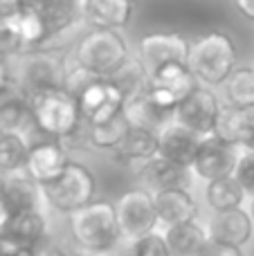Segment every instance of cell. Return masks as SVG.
Returning <instances> with one entry per match:
<instances>
[{
	"mask_svg": "<svg viewBox=\"0 0 254 256\" xmlns=\"http://www.w3.org/2000/svg\"><path fill=\"white\" fill-rule=\"evenodd\" d=\"M0 128L12 132H27L34 128V115H32V102L16 88L0 97Z\"/></svg>",
	"mask_w": 254,
	"mask_h": 256,
	"instance_id": "obj_25",
	"label": "cell"
},
{
	"mask_svg": "<svg viewBox=\"0 0 254 256\" xmlns=\"http://www.w3.org/2000/svg\"><path fill=\"white\" fill-rule=\"evenodd\" d=\"M135 176H138L140 186L148 189L151 194L164 189H192L194 180H196V176L189 166L176 164L171 160L162 158V155H156L144 164H140L135 168Z\"/></svg>",
	"mask_w": 254,
	"mask_h": 256,
	"instance_id": "obj_14",
	"label": "cell"
},
{
	"mask_svg": "<svg viewBox=\"0 0 254 256\" xmlns=\"http://www.w3.org/2000/svg\"><path fill=\"white\" fill-rule=\"evenodd\" d=\"M97 186V176L92 173V168L72 158L56 180L43 184L48 212L61 214V216H70V214L79 212L86 204L94 202Z\"/></svg>",
	"mask_w": 254,
	"mask_h": 256,
	"instance_id": "obj_5",
	"label": "cell"
},
{
	"mask_svg": "<svg viewBox=\"0 0 254 256\" xmlns=\"http://www.w3.org/2000/svg\"><path fill=\"white\" fill-rule=\"evenodd\" d=\"M200 256H246V252L238 245H230V243H223V240L212 238Z\"/></svg>",
	"mask_w": 254,
	"mask_h": 256,
	"instance_id": "obj_35",
	"label": "cell"
},
{
	"mask_svg": "<svg viewBox=\"0 0 254 256\" xmlns=\"http://www.w3.org/2000/svg\"><path fill=\"white\" fill-rule=\"evenodd\" d=\"M220 88L225 106L254 110V66H236Z\"/></svg>",
	"mask_w": 254,
	"mask_h": 256,
	"instance_id": "obj_26",
	"label": "cell"
},
{
	"mask_svg": "<svg viewBox=\"0 0 254 256\" xmlns=\"http://www.w3.org/2000/svg\"><path fill=\"white\" fill-rule=\"evenodd\" d=\"M45 209H48V202H45L43 186L36 180H32L25 171L9 173L4 196L0 200L2 216H14V214L25 212H45Z\"/></svg>",
	"mask_w": 254,
	"mask_h": 256,
	"instance_id": "obj_15",
	"label": "cell"
},
{
	"mask_svg": "<svg viewBox=\"0 0 254 256\" xmlns=\"http://www.w3.org/2000/svg\"><path fill=\"white\" fill-rule=\"evenodd\" d=\"M124 112L133 126L151 128V130H158V132L169 124V122H174V112H169L162 106H158L156 99L148 94V88L144 90V92H140L138 97L128 99Z\"/></svg>",
	"mask_w": 254,
	"mask_h": 256,
	"instance_id": "obj_24",
	"label": "cell"
},
{
	"mask_svg": "<svg viewBox=\"0 0 254 256\" xmlns=\"http://www.w3.org/2000/svg\"><path fill=\"white\" fill-rule=\"evenodd\" d=\"M151 86L158 88L160 92H164L178 106L182 99H187L200 86V81L196 79V74L192 72V68L187 63H169V66L160 68L158 72H153Z\"/></svg>",
	"mask_w": 254,
	"mask_h": 256,
	"instance_id": "obj_23",
	"label": "cell"
},
{
	"mask_svg": "<svg viewBox=\"0 0 254 256\" xmlns=\"http://www.w3.org/2000/svg\"><path fill=\"white\" fill-rule=\"evenodd\" d=\"M220 110H223V102L214 92V88L198 86L187 99L178 104L174 112V122L182 124L200 137H210L216 132Z\"/></svg>",
	"mask_w": 254,
	"mask_h": 256,
	"instance_id": "obj_9",
	"label": "cell"
},
{
	"mask_svg": "<svg viewBox=\"0 0 254 256\" xmlns=\"http://www.w3.org/2000/svg\"><path fill=\"white\" fill-rule=\"evenodd\" d=\"M0 238L7 250H38L45 252L50 240V218L45 212H25L0 218Z\"/></svg>",
	"mask_w": 254,
	"mask_h": 256,
	"instance_id": "obj_8",
	"label": "cell"
},
{
	"mask_svg": "<svg viewBox=\"0 0 254 256\" xmlns=\"http://www.w3.org/2000/svg\"><path fill=\"white\" fill-rule=\"evenodd\" d=\"M115 212L124 243H133V240L142 238L160 227L153 194L144 186L124 191L115 200Z\"/></svg>",
	"mask_w": 254,
	"mask_h": 256,
	"instance_id": "obj_7",
	"label": "cell"
},
{
	"mask_svg": "<svg viewBox=\"0 0 254 256\" xmlns=\"http://www.w3.org/2000/svg\"><path fill=\"white\" fill-rule=\"evenodd\" d=\"M22 9H25V0H0V38L12 40V32Z\"/></svg>",
	"mask_w": 254,
	"mask_h": 256,
	"instance_id": "obj_33",
	"label": "cell"
},
{
	"mask_svg": "<svg viewBox=\"0 0 254 256\" xmlns=\"http://www.w3.org/2000/svg\"><path fill=\"white\" fill-rule=\"evenodd\" d=\"M187 66L207 88H220L236 68V45L225 32H210L189 48Z\"/></svg>",
	"mask_w": 254,
	"mask_h": 256,
	"instance_id": "obj_4",
	"label": "cell"
},
{
	"mask_svg": "<svg viewBox=\"0 0 254 256\" xmlns=\"http://www.w3.org/2000/svg\"><path fill=\"white\" fill-rule=\"evenodd\" d=\"M14 90V72H12V58L0 50V97Z\"/></svg>",
	"mask_w": 254,
	"mask_h": 256,
	"instance_id": "obj_36",
	"label": "cell"
},
{
	"mask_svg": "<svg viewBox=\"0 0 254 256\" xmlns=\"http://www.w3.org/2000/svg\"><path fill=\"white\" fill-rule=\"evenodd\" d=\"M250 124H252L250 110H238V108L225 106L223 104V110H220L214 135H218L220 140L230 142V144H236L246 148L248 137H250Z\"/></svg>",
	"mask_w": 254,
	"mask_h": 256,
	"instance_id": "obj_28",
	"label": "cell"
},
{
	"mask_svg": "<svg viewBox=\"0 0 254 256\" xmlns=\"http://www.w3.org/2000/svg\"><path fill=\"white\" fill-rule=\"evenodd\" d=\"M0 218H2V212H0Z\"/></svg>",
	"mask_w": 254,
	"mask_h": 256,
	"instance_id": "obj_45",
	"label": "cell"
},
{
	"mask_svg": "<svg viewBox=\"0 0 254 256\" xmlns=\"http://www.w3.org/2000/svg\"><path fill=\"white\" fill-rule=\"evenodd\" d=\"M43 256H72V254H68L66 250H61V248H48L43 252Z\"/></svg>",
	"mask_w": 254,
	"mask_h": 256,
	"instance_id": "obj_39",
	"label": "cell"
},
{
	"mask_svg": "<svg viewBox=\"0 0 254 256\" xmlns=\"http://www.w3.org/2000/svg\"><path fill=\"white\" fill-rule=\"evenodd\" d=\"M130 48L120 30H102L90 27L84 36L74 43L70 56L84 70L99 79H110L122 66L130 58Z\"/></svg>",
	"mask_w": 254,
	"mask_h": 256,
	"instance_id": "obj_3",
	"label": "cell"
},
{
	"mask_svg": "<svg viewBox=\"0 0 254 256\" xmlns=\"http://www.w3.org/2000/svg\"><path fill=\"white\" fill-rule=\"evenodd\" d=\"M135 0H81V18L90 27L126 30L133 20Z\"/></svg>",
	"mask_w": 254,
	"mask_h": 256,
	"instance_id": "obj_16",
	"label": "cell"
},
{
	"mask_svg": "<svg viewBox=\"0 0 254 256\" xmlns=\"http://www.w3.org/2000/svg\"><path fill=\"white\" fill-rule=\"evenodd\" d=\"M7 252H9L7 245H4V243H2V238H0V256H7Z\"/></svg>",
	"mask_w": 254,
	"mask_h": 256,
	"instance_id": "obj_42",
	"label": "cell"
},
{
	"mask_svg": "<svg viewBox=\"0 0 254 256\" xmlns=\"http://www.w3.org/2000/svg\"><path fill=\"white\" fill-rule=\"evenodd\" d=\"M110 81L124 92L126 102H128L151 86V74L144 68V63L138 58V54H130V58L110 76Z\"/></svg>",
	"mask_w": 254,
	"mask_h": 256,
	"instance_id": "obj_30",
	"label": "cell"
},
{
	"mask_svg": "<svg viewBox=\"0 0 254 256\" xmlns=\"http://www.w3.org/2000/svg\"><path fill=\"white\" fill-rule=\"evenodd\" d=\"M128 128H130V122L126 117V112L112 117L110 122H104V124H88L90 146L94 150H106V153L110 150V153H115V148L122 144Z\"/></svg>",
	"mask_w": 254,
	"mask_h": 256,
	"instance_id": "obj_31",
	"label": "cell"
},
{
	"mask_svg": "<svg viewBox=\"0 0 254 256\" xmlns=\"http://www.w3.org/2000/svg\"><path fill=\"white\" fill-rule=\"evenodd\" d=\"M189 48L192 43L184 36L174 34V32H158V34L142 36L135 54L144 63L148 74H153L169 63H187Z\"/></svg>",
	"mask_w": 254,
	"mask_h": 256,
	"instance_id": "obj_12",
	"label": "cell"
},
{
	"mask_svg": "<svg viewBox=\"0 0 254 256\" xmlns=\"http://www.w3.org/2000/svg\"><path fill=\"white\" fill-rule=\"evenodd\" d=\"M32 102V115H34V130L52 140H66L84 124L79 108V99L66 88L48 90Z\"/></svg>",
	"mask_w": 254,
	"mask_h": 256,
	"instance_id": "obj_6",
	"label": "cell"
},
{
	"mask_svg": "<svg viewBox=\"0 0 254 256\" xmlns=\"http://www.w3.org/2000/svg\"><path fill=\"white\" fill-rule=\"evenodd\" d=\"M162 232H164L171 256H200L202 250L207 248V243L212 240L210 227L205 222H200L198 218L171 225Z\"/></svg>",
	"mask_w": 254,
	"mask_h": 256,
	"instance_id": "obj_21",
	"label": "cell"
},
{
	"mask_svg": "<svg viewBox=\"0 0 254 256\" xmlns=\"http://www.w3.org/2000/svg\"><path fill=\"white\" fill-rule=\"evenodd\" d=\"M243 146L230 144V142L220 140L218 135L202 137L200 148L196 153V160L192 164V171L196 180L212 182L218 178L234 176V168L238 164Z\"/></svg>",
	"mask_w": 254,
	"mask_h": 256,
	"instance_id": "obj_10",
	"label": "cell"
},
{
	"mask_svg": "<svg viewBox=\"0 0 254 256\" xmlns=\"http://www.w3.org/2000/svg\"><path fill=\"white\" fill-rule=\"evenodd\" d=\"M234 7H236V12L241 14L246 20L254 22V0H232Z\"/></svg>",
	"mask_w": 254,
	"mask_h": 256,
	"instance_id": "obj_37",
	"label": "cell"
},
{
	"mask_svg": "<svg viewBox=\"0 0 254 256\" xmlns=\"http://www.w3.org/2000/svg\"><path fill=\"white\" fill-rule=\"evenodd\" d=\"M70 160L72 155L63 146V142L48 137V140L30 144V153H27V162L22 171L43 186L48 182L56 180L63 173V168L70 164Z\"/></svg>",
	"mask_w": 254,
	"mask_h": 256,
	"instance_id": "obj_13",
	"label": "cell"
},
{
	"mask_svg": "<svg viewBox=\"0 0 254 256\" xmlns=\"http://www.w3.org/2000/svg\"><path fill=\"white\" fill-rule=\"evenodd\" d=\"M248 194L234 176L218 178V180L205 182V202L212 209V214L230 212V209H238L246 204Z\"/></svg>",
	"mask_w": 254,
	"mask_h": 256,
	"instance_id": "obj_27",
	"label": "cell"
},
{
	"mask_svg": "<svg viewBox=\"0 0 254 256\" xmlns=\"http://www.w3.org/2000/svg\"><path fill=\"white\" fill-rule=\"evenodd\" d=\"M79 108L86 124H104L122 115L126 97L110 79H94L79 92Z\"/></svg>",
	"mask_w": 254,
	"mask_h": 256,
	"instance_id": "obj_11",
	"label": "cell"
},
{
	"mask_svg": "<svg viewBox=\"0 0 254 256\" xmlns=\"http://www.w3.org/2000/svg\"><path fill=\"white\" fill-rule=\"evenodd\" d=\"M234 178L238 180V184L243 186V191L248 194V198L254 196V150L252 148H243L238 164L234 168Z\"/></svg>",
	"mask_w": 254,
	"mask_h": 256,
	"instance_id": "obj_34",
	"label": "cell"
},
{
	"mask_svg": "<svg viewBox=\"0 0 254 256\" xmlns=\"http://www.w3.org/2000/svg\"><path fill=\"white\" fill-rule=\"evenodd\" d=\"M246 148H252L254 150V110H252V124H250V137H248V144Z\"/></svg>",
	"mask_w": 254,
	"mask_h": 256,
	"instance_id": "obj_40",
	"label": "cell"
},
{
	"mask_svg": "<svg viewBox=\"0 0 254 256\" xmlns=\"http://www.w3.org/2000/svg\"><path fill=\"white\" fill-rule=\"evenodd\" d=\"M207 227H210L212 238L223 240V243L230 245H238V248H246L254 234V220L250 216V209L243 207L212 214Z\"/></svg>",
	"mask_w": 254,
	"mask_h": 256,
	"instance_id": "obj_19",
	"label": "cell"
},
{
	"mask_svg": "<svg viewBox=\"0 0 254 256\" xmlns=\"http://www.w3.org/2000/svg\"><path fill=\"white\" fill-rule=\"evenodd\" d=\"M30 140L22 132H12L0 128V173L9 176L25 168Z\"/></svg>",
	"mask_w": 254,
	"mask_h": 256,
	"instance_id": "obj_29",
	"label": "cell"
},
{
	"mask_svg": "<svg viewBox=\"0 0 254 256\" xmlns=\"http://www.w3.org/2000/svg\"><path fill=\"white\" fill-rule=\"evenodd\" d=\"M4 186H7V176L0 173V200H2V196H4Z\"/></svg>",
	"mask_w": 254,
	"mask_h": 256,
	"instance_id": "obj_41",
	"label": "cell"
},
{
	"mask_svg": "<svg viewBox=\"0 0 254 256\" xmlns=\"http://www.w3.org/2000/svg\"><path fill=\"white\" fill-rule=\"evenodd\" d=\"M153 200H156L158 222L162 230L200 216V207H198V200L194 198L192 189H164L153 194Z\"/></svg>",
	"mask_w": 254,
	"mask_h": 256,
	"instance_id": "obj_17",
	"label": "cell"
},
{
	"mask_svg": "<svg viewBox=\"0 0 254 256\" xmlns=\"http://www.w3.org/2000/svg\"><path fill=\"white\" fill-rule=\"evenodd\" d=\"M200 142H202V137L196 135L194 130L184 128L178 122H169L160 130V148H158V155L192 168L198 148H200Z\"/></svg>",
	"mask_w": 254,
	"mask_h": 256,
	"instance_id": "obj_18",
	"label": "cell"
},
{
	"mask_svg": "<svg viewBox=\"0 0 254 256\" xmlns=\"http://www.w3.org/2000/svg\"><path fill=\"white\" fill-rule=\"evenodd\" d=\"M25 4L45 20L50 40L66 34L81 16V0H25Z\"/></svg>",
	"mask_w": 254,
	"mask_h": 256,
	"instance_id": "obj_22",
	"label": "cell"
},
{
	"mask_svg": "<svg viewBox=\"0 0 254 256\" xmlns=\"http://www.w3.org/2000/svg\"><path fill=\"white\" fill-rule=\"evenodd\" d=\"M7 256H43V252H38V250H25V248H20V250H9Z\"/></svg>",
	"mask_w": 254,
	"mask_h": 256,
	"instance_id": "obj_38",
	"label": "cell"
},
{
	"mask_svg": "<svg viewBox=\"0 0 254 256\" xmlns=\"http://www.w3.org/2000/svg\"><path fill=\"white\" fill-rule=\"evenodd\" d=\"M158 148H160V132L151 130V128L130 124L126 137L122 140V144L117 146L112 155H115L117 162L138 168L140 164H144L146 160L156 158Z\"/></svg>",
	"mask_w": 254,
	"mask_h": 256,
	"instance_id": "obj_20",
	"label": "cell"
},
{
	"mask_svg": "<svg viewBox=\"0 0 254 256\" xmlns=\"http://www.w3.org/2000/svg\"><path fill=\"white\" fill-rule=\"evenodd\" d=\"M126 256H171V250L164 238V232L156 230V232H151V234L128 243Z\"/></svg>",
	"mask_w": 254,
	"mask_h": 256,
	"instance_id": "obj_32",
	"label": "cell"
},
{
	"mask_svg": "<svg viewBox=\"0 0 254 256\" xmlns=\"http://www.w3.org/2000/svg\"><path fill=\"white\" fill-rule=\"evenodd\" d=\"M250 216H252V220H254V196L250 198Z\"/></svg>",
	"mask_w": 254,
	"mask_h": 256,
	"instance_id": "obj_44",
	"label": "cell"
},
{
	"mask_svg": "<svg viewBox=\"0 0 254 256\" xmlns=\"http://www.w3.org/2000/svg\"><path fill=\"white\" fill-rule=\"evenodd\" d=\"M68 230L76 250L81 252L106 256L115 252L120 243H124L120 222H117L115 202H108V200H94L79 212L70 214Z\"/></svg>",
	"mask_w": 254,
	"mask_h": 256,
	"instance_id": "obj_1",
	"label": "cell"
},
{
	"mask_svg": "<svg viewBox=\"0 0 254 256\" xmlns=\"http://www.w3.org/2000/svg\"><path fill=\"white\" fill-rule=\"evenodd\" d=\"M12 72L14 88L27 99L48 90L66 88V56L54 54L50 48L14 52Z\"/></svg>",
	"mask_w": 254,
	"mask_h": 256,
	"instance_id": "obj_2",
	"label": "cell"
},
{
	"mask_svg": "<svg viewBox=\"0 0 254 256\" xmlns=\"http://www.w3.org/2000/svg\"><path fill=\"white\" fill-rule=\"evenodd\" d=\"M72 256H99V254H90V252H81V250H76V252H72Z\"/></svg>",
	"mask_w": 254,
	"mask_h": 256,
	"instance_id": "obj_43",
	"label": "cell"
}]
</instances>
